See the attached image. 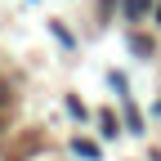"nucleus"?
Here are the masks:
<instances>
[{
  "label": "nucleus",
  "instance_id": "obj_1",
  "mask_svg": "<svg viewBox=\"0 0 161 161\" xmlns=\"http://www.w3.org/2000/svg\"><path fill=\"white\" fill-rule=\"evenodd\" d=\"M72 152H76V157H85V161H94V157H98V143H90V139H76Z\"/></svg>",
  "mask_w": 161,
  "mask_h": 161
},
{
  "label": "nucleus",
  "instance_id": "obj_2",
  "mask_svg": "<svg viewBox=\"0 0 161 161\" xmlns=\"http://www.w3.org/2000/svg\"><path fill=\"white\" fill-rule=\"evenodd\" d=\"M148 5H152V0H125V14L139 18V14H148Z\"/></svg>",
  "mask_w": 161,
  "mask_h": 161
},
{
  "label": "nucleus",
  "instance_id": "obj_3",
  "mask_svg": "<svg viewBox=\"0 0 161 161\" xmlns=\"http://www.w3.org/2000/svg\"><path fill=\"white\" fill-rule=\"evenodd\" d=\"M157 23H161V9H157Z\"/></svg>",
  "mask_w": 161,
  "mask_h": 161
}]
</instances>
